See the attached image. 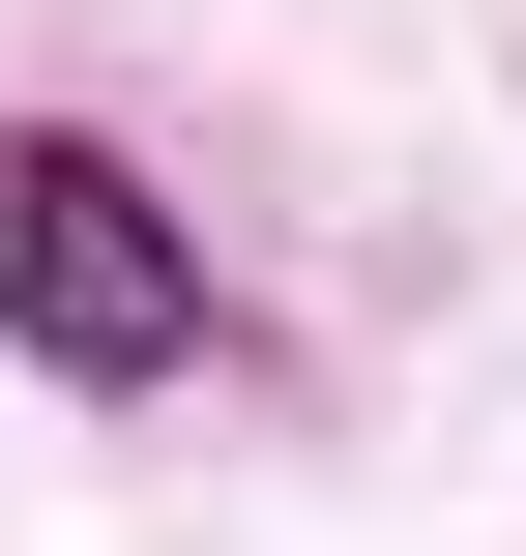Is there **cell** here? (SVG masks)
<instances>
[{"label":"cell","mask_w":526,"mask_h":556,"mask_svg":"<svg viewBox=\"0 0 526 556\" xmlns=\"http://www.w3.org/2000/svg\"><path fill=\"white\" fill-rule=\"evenodd\" d=\"M0 323L59 381H176L205 352V235L117 176V147H0Z\"/></svg>","instance_id":"obj_1"}]
</instances>
